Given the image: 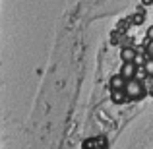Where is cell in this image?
<instances>
[{
  "mask_svg": "<svg viewBox=\"0 0 153 149\" xmlns=\"http://www.w3.org/2000/svg\"><path fill=\"white\" fill-rule=\"evenodd\" d=\"M147 54H149V58H153V39H149V43H147Z\"/></svg>",
  "mask_w": 153,
  "mask_h": 149,
  "instance_id": "obj_7",
  "label": "cell"
},
{
  "mask_svg": "<svg viewBox=\"0 0 153 149\" xmlns=\"http://www.w3.org/2000/svg\"><path fill=\"white\" fill-rule=\"evenodd\" d=\"M120 58H122V62H134L136 50L132 47H124V49H120Z\"/></svg>",
  "mask_w": 153,
  "mask_h": 149,
  "instance_id": "obj_4",
  "label": "cell"
},
{
  "mask_svg": "<svg viewBox=\"0 0 153 149\" xmlns=\"http://www.w3.org/2000/svg\"><path fill=\"white\" fill-rule=\"evenodd\" d=\"M143 68H146V74L153 78V58H147L146 64H143Z\"/></svg>",
  "mask_w": 153,
  "mask_h": 149,
  "instance_id": "obj_6",
  "label": "cell"
},
{
  "mask_svg": "<svg viewBox=\"0 0 153 149\" xmlns=\"http://www.w3.org/2000/svg\"><path fill=\"white\" fill-rule=\"evenodd\" d=\"M120 74H122L126 79H132L136 76V64L134 62H124L122 66H120Z\"/></svg>",
  "mask_w": 153,
  "mask_h": 149,
  "instance_id": "obj_3",
  "label": "cell"
},
{
  "mask_svg": "<svg viewBox=\"0 0 153 149\" xmlns=\"http://www.w3.org/2000/svg\"><path fill=\"white\" fill-rule=\"evenodd\" d=\"M126 82H128V79L118 72L116 76H112V78H111V82H108V87H111L112 91H124V87H126Z\"/></svg>",
  "mask_w": 153,
  "mask_h": 149,
  "instance_id": "obj_2",
  "label": "cell"
},
{
  "mask_svg": "<svg viewBox=\"0 0 153 149\" xmlns=\"http://www.w3.org/2000/svg\"><path fill=\"white\" fill-rule=\"evenodd\" d=\"M124 93L130 101H138V99H143L146 97V87L142 85V82L138 79H128L126 82V87H124Z\"/></svg>",
  "mask_w": 153,
  "mask_h": 149,
  "instance_id": "obj_1",
  "label": "cell"
},
{
  "mask_svg": "<svg viewBox=\"0 0 153 149\" xmlns=\"http://www.w3.org/2000/svg\"><path fill=\"white\" fill-rule=\"evenodd\" d=\"M147 37H149V39H153V25L149 27V29H147Z\"/></svg>",
  "mask_w": 153,
  "mask_h": 149,
  "instance_id": "obj_8",
  "label": "cell"
},
{
  "mask_svg": "<svg viewBox=\"0 0 153 149\" xmlns=\"http://www.w3.org/2000/svg\"><path fill=\"white\" fill-rule=\"evenodd\" d=\"M112 101H114V103H124V101H130V99L126 97V93H124V91H114Z\"/></svg>",
  "mask_w": 153,
  "mask_h": 149,
  "instance_id": "obj_5",
  "label": "cell"
},
{
  "mask_svg": "<svg viewBox=\"0 0 153 149\" xmlns=\"http://www.w3.org/2000/svg\"><path fill=\"white\" fill-rule=\"evenodd\" d=\"M143 4H146V6H149V4H151V0H143Z\"/></svg>",
  "mask_w": 153,
  "mask_h": 149,
  "instance_id": "obj_9",
  "label": "cell"
}]
</instances>
